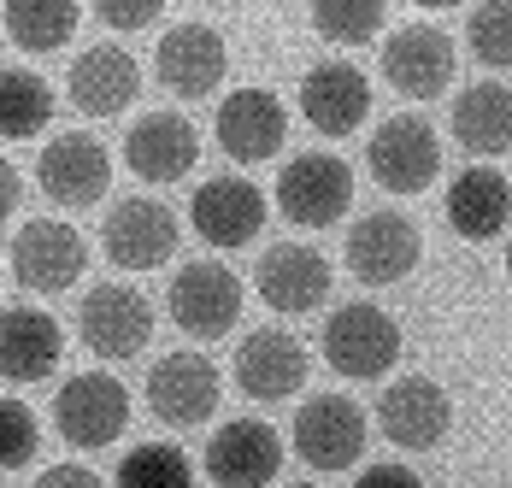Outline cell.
I'll use <instances>...</instances> for the list:
<instances>
[{
    "label": "cell",
    "instance_id": "obj_1",
    "mask_svg": "<svg viewBox=\"0 0 512 488\" xmlns=\"http://www.w3.org/2000/svg\"><path fill=\"white\" fill-rule=\"evenodd\" d=\"M318 353L336 377H354V383H371V377H389L395 359H401V324L389 306L377 300H348L324 318L318 330Z\"/></svg>",
    "mask_w": 512,
    "mask_h": 488
},
{
    "label": "cell",
    "instance_id": "obj_2",
    "mask_svg": "<svg viewBox=\"0 0 512 488\" xmlns=\"http://www.w3.org/2000/svg\"><path fill=\"white\" fill-rule=\"evenodd\" d=\"M348 206H354V165L342 153L307 147L277 171V212L295 230H330L348 218Z\"/></svg>",
    "mask_w": 512,
    "mask_h": 488
},
{
    "label": "cell",
    "instance_id": "obj_3",
    "mask_svg": "<svg viewBox=\"0 0 512 488\" xmlns=\"http://www.w3.org/2000/svg\"><path fill=\"white\" fill-rule=\"evenodd\" d=\"M365 171L389 195H424L442 177V136L424 112H395L371 130L365 142Z\"/></svg>",
    "mask_w": 512,
    "mask_h": 488
},
{
    "label": "cell",
    "instance_id": "obj_4",
    "mask_svg": "<svg viewBox=\"0 0 512 488\" xmlns=\"http://www.w3.org/2000/svg\"><path fill=\"white\" fill-rule=\"evenodd\" d=\"M53 430L77 453H101L130 430V389L106 371H77L53 389Z\"/></svg>",
    "mask_w": 512,
    "mask_h": 488
},
{
    "label": "cell",
    "instance_id": "obj_5",
    "mask_svg": "<svg viewBox=\"0 0 512 488\" xmlns=\"http://www.w3.org/2000/svg\"><path fill=\"white\" fill-rule=\"evenodd\" d=\"M165 312L183 336L195 342H218L242 324V277L218 259H189L177 277H171V294H165Z\"/></svg>",
    "mask_w": 512,
    "mask_h": 488
},
{
    "label": "cell",
    "instance_id": "obj_6",
    "mask_svg": "<svg viewBox=\"0 0 512 488\" xmlns=\"http://www.w3.org/2000/svg\"><path fill=\"white\" fill-rule=\"evenodd\" d=\"M183 242V218L154 195H124L101 218V253L118 271H159Z\"/></svg>",
    "mask_w": 512,
    "mask_h": 488
},
{
    "label": "cell",
    "instance_id": "obj_7",
    "mask_svg": "<svg viewBox=\"0 0 512 488\" xmlns=\"http://www.w3.org/2000/svg\"><path fill=\"white\" fill-rule=\"evenodd\" d=\"M377 65H383V83H389L395 95L436 100L448 83H454L460 53H454V36H448V30H436V24L412 18V24H401V30H389V36H383Z\"/></svg>",
    "mask_w": 512,
    "mask_h": 488
},
{
    "label": "cell",
    "instance_id": "obj_8",
    "mask_svg": "<svg viewBox=\"0 0 512 488\" xmlns=\"http://www.w3.org/2000/svg\"><path fill=\"white\" fill-rule=\"evenodd\" d=\"M77 342L89 347L95 359H136L142 347L154 342V306L148 294L130 283H101L83 294L77 306Z\"/></svg>",
    "mask_w": 512,
    "mask_h": 488
},
{
    "label": "cell",
    "instance_id": "obj_9",
    "mask_svg": "<svg viewBox=\"0 0 512 488\" xmlns=\"http://www.w3.org/2000/svg\"><path fill=\"white\" fill-rule=\"evenodd\" d=\"M418 259H424V230L412 224L407 212L383 206V212L354 218V230H348V271H354L359 283L395 289L401 277L418 271Z\"/></svg>",
    "mask_w": 512,
    "mask_h": 488
},
{
    "label": "cell",
    "instance_id": "obj_10",
    "mask_svg": "<svg viewBox=\"0 0 512 488\" xmlns=\"http://www.w3.org/2000/svg\"><path fill=\"white\" fill-rule=\"evenodd\" d=\"M154 71L177 100H212L224 71H230V48L212 24L183 18V24H165V36L154 48Z\"/></svg>",
    "mask_w": 512,
    "mask_h": 488
},
{
    "label": "cell",
    "instance_id": "obj_11",
    "mask_svg": "<svg viewBox=\"0 0 512 488\" xmlns=\"http://www.w3.org/2000/svg\"><path fill=\"white\" fill-rule=\"evenodd\" d=\"M371 441V418L354 406V394H312L295 412V453L307 471H348Z\"/></svg>",
    "mask_w": 512,
    "mask_h": 488
},
{
    "label": "cell",
    "instance_id": "obj_12",
    "mask_svg": "<svg viewBox=\"0 0 512 488\" xmlns=\"http://www.w3.org/2000/svg\"><path fill=\"white\" fill-rule=\"evenodd\" d=\"M36 189L65 206V212H83V206H101V195L112 189V153L95 136L71 130V136H53L36 153Z\"/></svg>",
    "mask_w": 512,
    "mask_h": 488
},
{
    "label": "cell",
    "instance_id": "obj_13",
    "mask_svg": "<svg viewBox=\"0 0 512 488\" xmlns=\"http://www.w3.org/2000/svg\"><path fill=\"white\" fill-rule=\"evenodd\" d=\"M89 271V242L65 218H24L12 236V277L36 294H65Z\"/></svg>",
    "mask_w": 512,
    "mask_h": 488
},
{
    "label": "cell",
    "instance_id": "obj_14",
    "mask_svg": "<svg viewBox=\"0 0 512 488\" xmlns=\"http://www.w3.org/2000/svg\"><path fill=\"white\" fill-rule=\"evenodd\" d=\"M218 365L195 353V347H183V353H165L154 371H148V412H154L159 424H171V430H195L206 424L212 412H218Z\"/></svg>",
    "mask_w": 512,
    "mask_h": 488
},
{
    "label": "cell",
    "instance_id": "obj_15",
    "mask_svg": "<svg viewBox=\"0 0 512 488\" xmlns=\"http://www.w3.org/2000/svg\"><path fill=\"white\" fill-rule=\"evenodd\" d=\"M377 430L401 453H430L454 430V400L430 377H401V383H389L377 394Z\"/></svg>",
    "mask_w": 512,
    "mask_h": 488
},
{
    "label": "cell",
    "instance_id": "obj_16",
    "mask_svg": "<svg viewBox=\"0 0 512 488\" xmlns=\"http://www.w3.org/2000/svg\"><path fill=\"white\" fill-rule=\"evenodd\" d=\"M195 159H201V130L183 118V112H171V106H159V112H142L130 130H124V165L142 177V183H183L189 171H195Z\"/></svg>",
    "mask_w": 512,
    "mask_h": 488
},
{
    "label": "cell",
    "instance_id": "obj_17",
    "mask_svg": "<svg viewBox=\"0 0 512 488\" xmlns=\"http://www.w3.org/2000/svg\"><path fill=\"white\" fill-rule=\"evenodd\" d=\"M265 195H259V183L248 177H206L201 189L189 195V230L201 236L206 247H248L265 230Z\"/></svg>",
    "mask_w": 512,
    "mask_h": 488
},
{
    "label": "cell",
    "instance_id": "obj_18",
    "mask_svg": "<svg viewBox=\"0 0 512 488\" xmlns=\"http://www.w3.org/2000/svg\"><path fill=\"white\" fill-rule=\"evenodd\" d=\"M283 471V436L259 418H230L206 441V477L218 488H271Z\"/></svg>",
    "mask_w": 512,
    "mask_h": 488
},
{
    "label": "cell",
    "instance_id": "obj_19",
    "mask_svg": "<svg viewBox=\"0 0 512 488\" xmlns=\"http://www.w3.org/2000/svg\"><path fill=\"white\" fill-rule=\"evenodd\" d=\"M212 136L218 147L236 159V165H259V159H277L289 142V112L271 89H236V95L218 100V118H212Z\"/></svg>",
    "mask_w": 512,
    "mask_h": 488
},
{
    "label": "cell",
    "instance_id": "obj_20",
    "mask_svg": "<svg viewBox=\"0 0 512 488\" xmlns=\"http://www.w3.org/2000/svg\"><path fill=\"white\" fill-rule=\"evenodd\" d=\"M59 359H65V330L53 312L24 306V300L0 312V383H12V389L48 383Z\"/></svg>",
    "mask_w": 512,
    "mask_h": 488
},
{
    "label": "cell",
    "instance_id": "obj_21",
    "mask_svg": "<svg viewBox=\"0 0 512 488\" xmlns=\"http://www.w3.org/2000/svg\"><path fill=\"white\" fill-rule=\"evenodd\" d=\"M301 112L318 136H354L371 118V77L354 59H318L301 77Z\"/></svg>",
    "mask_w": 512,
    "mask_h": 488
},
{
    "label": "cell",
    "instance_id": "obj_22",
    "mask_svg": "<svg viewBox=\"0 0 512 488\" xmlns=\"http://www.w3.org/2000/svg\"><path fill=\"white\" fill-rule=\"evenodd\" d=\"M254 283H259V300H265L271 312L295 318V312L324 306V294H330V259L312 242H277V247L259 253Z\"/></svg>",
    "mask_w": 512,
    "mask_h": 488
},
{
    "label": "cell",
    "instance_id": "obj_23",
    "mask_svg": "<svg viewBox=\"0 0 512 488\" xmlns=\"http://www.w3.org/2000/svg\"><path fill=\"white\" fill-rule=\"evenodd\" d=\"M230 377L259 406L289 400V394H301V383H307V347L295 342L289 330H254V336H242V347H236Z\"/></svg>",
    "mask_w": 512,
    "mask_h": 488
},
{
    "label": "cell",
    "instance_id": "obj_24",
    "mask_svg": "<svg viewBox=\"0 0 512 488\" xmlns=\"http://www.w3.org/2000/svg\"><path fill=\"white\" fill-rule=\"evenodd\" d=\"M65 89H71V106L83 118H118V112H130V100L142 95V65L124 48H89L77 53Z\"/></svg>",
    "mask_w": 512,
    "mask_h": 488
},
{
    "label": "cell",
    "instance_id": "obj_25",
    "mask_svg": "<svg viewBox=\"0 0 512 488\" xmlns=\"http://www.w3.org/2000/svg\"><path fill=\"white\" fill-rule=\"evenodd\" d=\"M448 224L465 242H495L512 224V183L495 165H465L448 183Z\"/></svg>",
    "mask_w": 512,
    "mask_h": 488
},
{
    "label": "cell",
    "instance_id": "obj_26",
    "mask_svg": "<svg viewBox=\"0 0 512 488\" xmlns=\"http://www.w3.org/2000/svg\"><path fill=\"white\" fill-rule=\"evenodd\" d=\"M448 130L471 159H501L512 153V89L507 83H471L454 95Z\"/></svg>",
    "mask_w": 512,
    "mask_h": 488
},
{
    "label": "cell",
    "instance_id": "obj_27",
    "mask_svg": "<svg viewBox=\"0 0 512 488\" xmlns=\"http://www.w3.org/2000/svg\"><path fill=\"white\" fill-rule=\"evenodd\" d=\"M77 24H83L77 0H6V12H0V30L24 53H59L77 36Z\"/></svg>",
    "mask_w": 512,
    "mask_h": 488
},
{
    "label": "cell",
    "instance_id": "obj_28",
    "mask_svg": "<svg viewBox=\"0 0 512 488\" xmlns=\"http://www.w3.org/2000/svg\"><path fill=\"white\" fill-rule=\"evenodd\" d=\"M53 124V89L48 77L24 65H0V142H30Z\"/></svg>",
    "mask_w": 512,
    "mask_h": 488
},
{
    "label": "cell",
    "instance_id": "obj_29",
    "mask_svg": "<svg viewBox=\"0 0 512 488\" xmlns=\"http://www.w3.org/2000/svg\"><path fill=\"white\" fill-rule=\"evenodd\" d=\"M118 488H195V465L177 441H136L118 459Z\"/></svg>",
    "mask_w": 512,
    "mask_h": 488
},
{
    "label": "cell",
    "instance_id": "obj_30",
    "mask_svg": "<svg viewBox=\"0 0 512 488\" xmlns=\"http://www.w3.org/2000/svg\"><path fill=\"white\" fill-rule=\"evenodd\" d=\"M383 24H389L383 0H312V30L330 48H365L383 36Z\"/></svg>",
    "mask_w": 512,
    "mask_h": 488
},
{
    "label": "cell",
    "instance_id": "obj_31",
    "mask_svg": "<svg viewBox=\"0 0 512 488\" xmlns=\"http://www.w3.org/2000/svg\"><path fill=\"white\" fill-rule=\"evenodd\" d=\"M465 48L489 71H512V0H483L465 18Z\"/></svg>",
    "mask_w": 512,
    "mask_h": 488
},
{
    "label": "cell",
    "instance_id": "obj_32",
    "mask_svg": "<svg viewBox=\"0 0 512 488\" xmlns=\"http://www.w3.org/2000/svg\"><path fill=\"white\" fill-rule=\"evenodd\" d=\"M36 453H42V418L24 400L0 394V471H24Z\"/></svg>",
    "mask_w": 512,
    "mask_h": 488
},
{
    "label": "cell",
    "instance_id": "obj_33",
    "mask_svg": "<svg viewBox=\"0 0 512 488\" xmlns=\"http://www.w3.org/2000/svg\"><path fill=\"white\" fill-rule=\"evenodd\" d=\"M95 18H101L106 30H118V36H136V30H154L159 18H165V6L159 0H101Z\"/></svg>",
    "mask_w": 512,
    "mask_h": 488
},
{
    "label": "cell",
    "instance_id": "obj_34",
    "mask_svg": "<svg viewBox=\"0 0 512 488\" xmlns=\"http://www.w3.org/2000/svg\"><path fill=\"white\" fill-rule=\"evenodd\" d=\"M354 488H424V477L407 471V465H365L354 477Z\"/></svg>",
    "mask_w": 512,
    "mask_h": 488
},
{
    "label": "cell",
    "instance_id": "obj_35",
    "mask_svg": "<svg viewBox=\"0 0 512 488\" xmlns=\"http://www.w3.org/2000/svg\"><path fill=\"white\" fill-rule=\"evenodd\" d=\"M36 488H106V483L89 465H71V459H65V465H48V471L36 477Z\"/></svg>",
    "mask_w": 512,
    "mask_h": 488
},
{
    "label": "cell",
    "instance_id": "obj_36",
    "mask_svg": "<svg viewBox=\"0 0 512 488\" xmlns=\"http://www.w3.org/2000/svg\"><path fill=\"white\" fill-rule=\"evenodd\" d=\"M18 200H24V177H18V165H12V159L0 153V224H12Z\"/></svg>",
    "mask_w": 512,
    "mask_h": 488
},
{
    "label": "cell",
    "instance_id": "obj_37",
    "mask_svg": "<svg viewBox=\"0 0 512 488\" xmlns=\"http://www.w3.org/2000/svg\"><path fill=\"white\" fill-rule=\"evenodd\" d=\"M507 283H512V242H507Z\"/></svg>",
    "mask_w": 512,
    "mask_h": 488
},
{
    "label": "cell",
    "instance_id": "obj_38",
    "mask_svg": "<svg viewBox=\"0 0 512 488\" xmlns=\"http://www.w3.org/2000/svg\"><path fill=\"white\" fill-rule=\"evenodd\" d=\"M289 488H318V483H289Z\"/></svg>",
    "mask_w": 512,
    "mask_h": 488
},
{
    "label": "cell",
    "instance_id": "obj_39",
    "mask_svg": "<svg viewBox=\"0 0 512 488\" xmlns=\"http://www.w3.org/2000/svg\"><path fill=\"white\" fill-rule=\"evenodd\" d=\"M0 488H6V483H0Z\"/></svg>",
    "mask_w": 512,
    "mask_h": 488
}]
</instances>
